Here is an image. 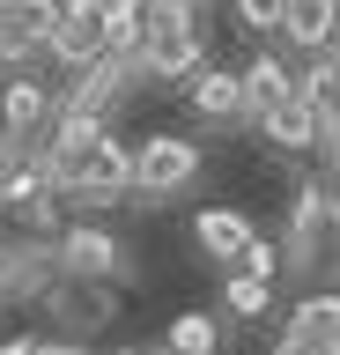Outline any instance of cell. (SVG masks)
I'll list each match as a JSON object with an SVG mask.
<instances>
[{"instance_id": "cell-19", "label": "cell", "mask_w": 340, "mask_h": 355, "mask_svg": "<svg viewBox=\"0 0 340 355\" xmlns=\"http://www.w3.org/2000/svg\"><path fill=\"white\" fill-rule=\"evenodd\" d=\"M0 355H37V340H0Z\"/></svg>"}, {"instance_id": "cell-16", "label": "cell", "mask_w": 340, "mask_h": 355, "mask_svg": "<svg viewBox=\"0 0 340 355\" xmlns=\"http://www.w3.org/2000/svg\"><path fill=\"white\" fill-rule=\"evenodd\" d=\"M237 266H244V274H259V282H274L289 259H281V244H274V237H259V230H251V244L237 252Z\"/></svg>"}, {"instance_id": "cell-18", "label": "cell", "mask_w": 340, "mask_h": 355, "mask_svg": "<svg viewBox=\"0 0 340 355\" xmlns=\"http://www.w3.org/2000/svg\"><path fill=\"white\" fill-rule=\"evenodd\" d=\"M37 355H89L82 340H37Z\"/></svg>"}, {"instance_id": "cell-8", "label": "cell", "mask_w": 340, "mask_h": 355, "mask_svg": "<svg viewBox=\"0 0 340 355\" xmlns=\"http://www.w3.org/2000/svg\"><path fill=\"white\" fill-rule=\"evenodd\" d=\"M52 311H60V326H67V333H96L104 318H111V296H104V282H67V274H60Z\"/></svg>"}, {"instance_id": "cell-15", "label": "cell", "mask_w": 340, "mask_h": 355, "mask_svg": "<svg viewBox=\"0 0 340 355\" xmlns=\"http://www.w3.org/2000/svg\"><path fill=\"white\" fill-rule=\"evenodd\" d=\"M141 15H148V0H104V30H111V52L141 37Z\"/></svg>"}, {"instance_id": "cell-20", "label": "cell", "mask_w": 340, "mask_h": 355, "mask_svg": "<svg viewBox=\"0 0 340 355\" xmlns=\"http://www.w3.org/2000/svg\"><path fill=\"white\" fill-rule=\"evenodd\" d=\"M118 355H148V348H118Z\"/></svg>"}, {"instance_id": "cell-4", "label": "cell", "mask_w": 340, "mask_h": 355, "mask_svg": "<svg viewBox=\"0 0 340 355\" xmlns=\"http://www.w3.org/2000/svg\"><path fill=\"white\" fill-rule=\"evenodd\" d=\"M52 266L67 282H111L126 259H118V244L104 230H52Z\"/></svg>"}, {"instance_id": "cell-21", "label": "cell", "mask_w": 340, "mask_h": 355, "mask_svg": "<svg viewBox=\"0 0 340 355\" xmlns=\"http://www.w3.org/2000/svg\"><path fill=\"white\" fill-rule=\"evenodd\" d=\"M0 8H8V0H0Z\"/></svg>"}, {"instance_id": "cell-7", "label": "cell", "mask_w": 340, "mask_h": 355, "mask_svg": "<svg viewBox=\"0 0 340 355\" xmlns=\"http://www.w3.org/2000/svg\"><path fill=\"white\" fill-rule=\"evenodd\" d=\"M52 8H60V0H8V8H0V67L23 60L30 44H45Z\"/></svg>"}, {"instance_id": "cell-5", "label": "cell", "mask_w": 340, "mask_h": 355, "mask_svg": "<svg viewBox=\"0 0 340 355\" xmlns=\"http://www.w3.org/2000/svg\"><path fill=\"white\" fill-rule=\"evenodd\" d=\"M281 37L303 52H325L340 37V0H281Z\"/></svg>"}, {"instance_id": "cell-11", "label": "cell", "mask_w": 340, "mask_h": 355, "mask_svg": "<svg viewBox=\"0 0 340 355\" xmlns=\"http://www.w3.org/2000/svg\"><path fill=\"white\" fill-rule=\"evenodd\" d=\"M237 82H244V104H251V119H259V111H274L281 96H296V74H289L281 60H267V52H259V60H251L244 74H237Z\"/></svg>"}, {"instance_id": "cell-1", "label": "cell", "mask_w": 340, "mask_h": 355, "mask_svg": "<svg viewBox=\"0 0 340 355\" xmlns=\"http://www.w3.org/2000/svg\"><path fill=\"white\" fill-rule=\"evenodd\" d=\"M200 15L185 8V0H148V15H141V37L126 44V60L148 74V82H193L200 74Z\"/></svg>"}, {"instance_id": "cell-3", "label": "cell", "mask_w": 340, "mask_h": 355, "mask_svg": "<svg viewBox=\"0 0 340 355\" xmlns=\"http://www.w3.org/2000/svg\"><path fill=\"white\" fill-rule=\"evenodd\" d=\"M193 178H200V148H193V141H178V133L141 141V155H134V185L141 193H178Z\"/></svg>"}, {"instance_id": "cell-2", "label": "cell", "mask_w": 340, "mask_h": 355, "mask_svg": "<svg viewBox=\"0 0 340 355\" xmlns=\"http://www.w3.org/2000/svg\"><path fill=\"white\" fill-rule=\"evenodd\" d=\"M45 52L60 67H96L104 52H111V30H104V0H60L52 8V30H45Z\"/></svg>"}, {"instance_id": "cell-13", "label": "cell", "mask_w": 340, "mask_h": 355, "mask_svg": "<svg viewBox=\"0 0 340 355\" xmlns=\"http://www.w3.org/2000/svg\"><path fill=\"white\" fill-rule=\"evenodd\" d=\"M303 274H340V200H325V215H318V237L303 252Z\"/></svg>"}, {"instance_id": "cell-10", "label": "cell", "mask_w": 340, "mask_h": 355, "mask_svg": "<svg viewBox=\"0 0 340 355\" xmlns=\"http://www.w3.org/2000/svg\"><path fill=\"white\" fill-rule=\"evenodd\" d=\"M193 111L200 119H215V126H237V119H251V104H244V82L237 74H193Z\"/></svg>"}, {"instance_id": "cell-14", "label": "cell", "mask_w": 340, "mask_h": 355, "mask_svg": "<svg viewBox=\"0 0 340 355\" xmlns=\"http://www.w3.org/2000/svg\"><path fill=\"white\" fill-rule=\"evenodd\" d=\"M222 304H229V318H267V304H274V282H259V274H229V288H222Z\"/></svg>"}, {"instance_id": "cell-9", "label": "cell", "mask_w": 340, "mask_h": 355, "mask_svg": "<svg viewBox=\"0 0 340 355\" xmlns=\"http://www.w3.org/2000/svg\"><path fill=\"white\" fill-rule=\"evenodd\" d=\"M193 237H200L207 259L237 266V252L251 244V215H237V207H200V222H193Z\"/></svg>"}, {"instance_id": "cell-17", "label": "cell", "mask_w": 340, "mask_h": 355, "mask_svg": "<svg viewBox=\"0 0 340 355\" xmlns=\"http://www.w3.org/2000/svg\"><path fill=\"white\" fill-rule=\"evenodd\" d=\"M237 22L244 30H281V0H237Z\"/></svg>"}, {"instance_id": "cell-6", "label": "cell", "mask_w": 340, "mask_h": 355, "mask_svg": "<svg viewBox=\"0 0 340 355\" xmlns=\"http://www.w3.org/2000/svg\"><path fill=\"white\" fill-rule=\"evenodd\" d=\"M281 340H289V348H318V355H340V296H303Z\"/></svg>"}, {"instance_id": "cell-12", "label": "cell", "mask_w": 340, "mask_h": 355, "mask_svg": "<svg viewBox=\"0 0 340 355\" xmlns=\"http://www.w3.org/2000/svg\"><path fill=\"white\" fill-rule=\"evenodd\" d=\"M163 355H222V326L207 311H178L170 333H163Z\"/></svg>"}]
</instances>
